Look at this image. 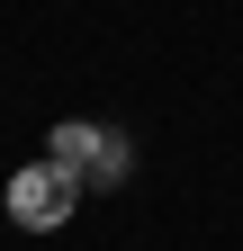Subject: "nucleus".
<instances>
[{
  "instance_id": "f257e3e1",
  "label": "nucleus",
  "mask_w": 243,
  "mask_h": 251,
  "mask_svg": "<svg viewBox=\"0 0 243 251\" xmlns=\"http://www.w3.org/2000/svg\"><path fill=\"white\" fill-rule=\"evenodd\" d=\"M54 171H63L72 188H117L135 171V144L117 135V126H54V152H45Z\"/></svg>"
},
{
  "instance_id": "f03ea898",
  "label": "nucleus",
  "mask_w": 243,
  "mask_h": 251,
  "mask_svg": "<svg viewBox=\"0 0 243 251\" xmlns=\"http://www.w3.org/2000/svg\"><path fill=\"white\" fill-rule=\"evenodd\" d=\"M72 206H81V188H72L63 171H54V162H27V171L9 179V215H18L27 233H54Z\"/></svg>"
}]
</instances>
